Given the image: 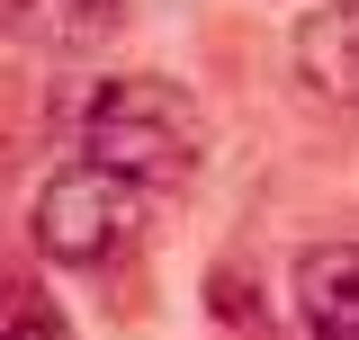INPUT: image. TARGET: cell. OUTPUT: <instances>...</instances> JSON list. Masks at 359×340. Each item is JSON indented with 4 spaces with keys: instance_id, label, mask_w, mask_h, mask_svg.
I'll use <instances>...</instances> for the list:
<instances>
[{
    "instance_id": "6da1fadb",
    "label": "cell",
    "mask_w": 359,
    "mask_h": 340,
    "mask_svg": "<svg viewBox=\"0 0 359 340\" xmlns=\"http://www.w3.org/2000/svg\"><path fill=\"white\" fill-rule=\"evenodd\" d=\"M63 134H72V153L126 170V179H144V188L189 179L198 153H207V117H198V99H189L180 81H153V72L81 81L72 99H63Z\"/></svg>"
},
{
    "instance_id": "7a4b0ae2",
    "label": "cell",
    "mask_w": 359,
    "mask_h": 340,
    "mask_svg": "<svg viewBox=\"0 0 359 340\" xmlns=\"http://www.w3.org/2000/svg\"><path fill=\"white\" fill-rule=\"evenodd\" d=\"M135 224H144V179L90 162V153L54 170L36 188V215H27V233L54 269H108L135 242Z\"/></svg>"
},
{
    "instance_id": "3957f363",
    "label": "cell",
    "mask_w": 359,
    "mask_h": 340,
    "mask_svg": "<svg viewBox=\"0 0 359 340\" xmlns=\"http://www.w3.org/2000/svg\"><path fill=\"white\" fill-rule=\"evenodd\" d=\"M297 81L323 99V108H359V0H323L297 18Z\"/></svg>"
},
{
    "instance_id": "277c9868",
    "label": "cell",
    "mask_w": 359,
    "mask_h": 340,
    "mask_svg": "<svg viewBox=\"0 0 359 340\" xmlns=\"http://www.w3.org/2000/svg\"><path fill=\"white\" fill-rule=\"evenodd\" d=\"M126 27V0H0V36L36 45V54H99Z\"/></svg>"
},
{
    "instance_id": "5b68a950",
    "label": "cell",
    "mask_w": 359,
    "mask_h": 340,
    "mask_svg": "<svg viewBox=\"0 0 359 340\" xmlns=\"http://www.w3.org/2000/svg\"><path fill=\"white\" fill-rule=\"evenodd\" d=\"M306 340H359V242H314L287 278Z\"/></svg>"
},
{
    "instance_id": "8992f818",
    "label": "cell",
    "mask_w": 359,
    "mask_h": 340,
    "mask_svg": "<svg viewBox=\"0 0 359 340\" xmlns=\"http://www.w3.org/2000/svg\"><path fill=\"white\" fill-rule=\"evenodd\" d=\"M0 340H72V323H63L36 287H9V296H0Z\"/></svg>"
}]
</instances>
